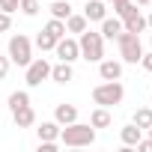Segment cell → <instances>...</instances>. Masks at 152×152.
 <instances>
[{
    "label": "cell",
    "instance_id": "9",
    "mask_svg": "<svg viewBox=\"0 0 152 152\" xmlns=\"http://www.w3.org/2000/svg\"><path fill=\"white\" fill-rule=\"evenodd\" d=\"M75 78V69H72V63H57V66H51V81H57V84H69Z\"/></svg>",
    "mask_w": 152,
    "mask_h": 152
},
{
    "label": "cell",
    "instance_id": "25",
    "mask_svg": "<svg viewBox=\"0 0 152 152\" xmlns=\"http://www.w3.org/2000/svg\"><path fill=\"white\" fill-rule=\"evenodd\" d=\"M18 6H21V0H0V12H18Z\"/></svg>",
    "mask_w": 152,
    "mask_h": 152
},
{
    "label": "cell",
    "instance_id": "35",
    "mask_svg": "<svg viewBox=\"0 0 152 152\" xmlns=\"http://www.w3.org/2000/svg\"><path fill=\"white\" fill-rule=\"evenodd\" d=\"M149 6H152V0H149Z\"/></svg>",
    "mask_w": 152,
    "mask_h": 152
},
{
    "label": "cell",
    "instance_id": "34",
    "mask_svg": "<svg viewBox=\"0 0 152 152\" xmlns=\"http://www.w3.org/2000/svg\"><path fill=\"white\" fill-rule=\"evenodd\" d=\"M149 107H152V99H149Z\"/></svg>",
    "mask_w": 152,
    "mask_h": 152
},
{
    "label": "cell",
    "instance_id": "11",
    "mask_svg": "<svg viewBox=\"0 0 152 152\" xmlns=\"http://www.w3.org/2000/svg\"><path fill=\"white\" fill-rule=\"evenodd\" d=\"M122 30H128V33H143V30H149L146 27V15H140V9L134 12V15H128V18H122Z\"/></svg>",
    "mask_w": 152,
    "mask_h": 152
},
{
    "label": "cell",
    "instance_id": "24",
    "mask_svg": "<svg viewBox=\"0 0 152 152\" xmlns=\"http://www.w3.org/2000/svg\"><path fill=\"white\" fill-rule=\"evenodd\" d=\"M18 9H21L24 15L33 18V15H39V0H21V6H18Z\"/></svg>",
    "mask_w": 152,
    "mask_h": 152
},
{
    "label": "cell",
    "instance_id": "21",
    "mask_svg": "<svg viewBox=\"0 0 152 152\" xmlns=\"http://www.w3.org/2000/svg\"><path fill=\"white\" fill-rule=\"evenodd\" d=\"M24 104H30V93H27V90H15V93L9 96V110H18V107H24Z\"/></svg>",
    "mask_w": 152,
    "mask_h": 152
},
{
    "label": "cell",
    "instance_id": "28",
    "mask_svg": "<svg viewBox=\"0 0 152 152\" xmlns=\"http://www.w3.org/2000/svg\"><path fill=\"white\" fill-rule=\"evenodd\" d=\"M137 149H140V152H152V137H149V140L140 137V140H137Z\"/></svg>",
    "mask_w": 152,
    "mask_h": 152
},
{
    "label": "cell",
    "instance_id": "26",
    "mask_svg": "<svg viewBox=\"0 0 152 152\" xmlns=\"http://www.w3.org/2000/svg\"><path fill=\"white\" fill-rule=\"evenodd\" d=\"M9 27H12V15L9 12H0V33H6Z\"/></svg>",
    "mask_w": 152,
    "mask_h": 152
},
{
    "label": "cell",
    "instance_id": "10",
    "mask_svg": "<svg viewBox=\"0 0 152 152\" xmlns=\"http://www.w3.org/2000/svg\"><path fill=\"white\" fill-rule=\"evenodd\" d=\"M104 15H107L104 0H87V6H84V18L87 21H102Z\"/></svg>",
    "mask_w": 152,
    "mask_h": 152
},
{
    "label": "cell",
    "instance_id": "4",
    "mask_svg": "<svg viewBox=\"0 0 152 152\" xmlns=\"http://www.w3.org/2000/svg\"><path fill=\"white\" fill-rule=\"evenodd\" d=\"M122 99H125V87H122L119 81H104V84H99V87L93 90V102L102 104V107H113V104H119Z\"/></svg>",
    "mask_w": 152,
    "mask_h": 152
},
{
    "label": "cell",
    "instance_id": "18",
    "mask_svg": "<svg viewBox=\"0 0 152 152\" xmlns=\"http://www.w3.org/2000/svg\"><path fill=\"white\" fill-rule=\"evenodd\" d=\"M87 27H90V21H87L84 15H75V12H72V15L66 18V33H84Z\"/></svg>",
    "mask_w": 152,
    "mask_h": 152
},
{
    "label": "cell",
    "instance_id": "15",
    "mask_svg": "<svg viewBox=\"0 0 152 152\" xmlns=\"http://www.w3.org/2000/svg\"><path fill=\"white\" fill-rule=\"evenodd\" d=\"M140 137H143V128H137L134 122L125 125V128H119V140H122V146H137Z\"/></svg>",
    "mask_w": 152,
    "mask_h": 152
},
{
    "label": "cell",
    "instance_id": "36",
    "mask_svg": "<svg viewBox=\"0 0 152 152\" xmlns=\"http://www.w3.org/2000/svg\"><path fill=\"white\" fill-rule=\"evenodd\" d=\"M149 42H152V36H149Z\"/></svg>",
    "mask_w": 152,
    "mask_h": 152
},
{
    "label": "cell",
    "instance_id": "5",
    "mask_svg": "<svg viewBox=\"0 0 152 152\" xmlns=\"http://www.w3.org/2000/svg\"><path fill=\"white\" fill-rule=\"evenodd\" d=\"M116 45H119V57H122V63H140V57H143V45H140V36L137 33H128V30H122L119 36H116Z\"/></svg>",
    "mask_w": 152,
    "mask_h": 152
},
{
    "label": "cell",
    "instance_id": "19",
    "mask_svg": "<svg viewBox=\"0 0 152 152\" xmlns=\"http://www.w3.org/2000/svg\"><path fill=\"white\" fill-rule=\"evenodd\" d=\"M48 9H51V18H60V21H66L72 15V3H69V0H54Z\"/></svg>",
    "mask_w": 152,
    "mask_h": 152
},
{
    "label": "cell",
    "instance_id": "33",
    "mask_svg": "<svg viewBox=\"0 0 152 152\" xmlns=\"http://www.w3.org/2000/svg\"><path fill=\"white\" fill-rule=\"evenodd\" d=\"M146 131H149V137H152V125H149V128H146Z\"/></svg>",
    "mask_w": 152,
    "mask_h": 152
},
{
    "label": "cell",
    "instance_id": "12",
    "mask_svg": "<svg viewBox=\"0 0 152 152\" xmlns=\"http://www.w3.org/2000/svg\"><path fill=\"white\" fill-rule=\"evenodd\" d=\"M99 24H102V30H99V33H102L104 39H116V36L122 33V18H107V15H104Z\"/></svg>",
    "mask_w": 152,
    "mask_h": 152
},
{
    "label": "cell",
    "instance_id": "29",
    "mask_svg": "<svg viewBox=\"0 0 152 152\" xmlns=\"http://www.w3.org/2000/svg\"><path fill=\"white\" fill-rule=\"evenodd\" d=\"M140 66H143V69H146V72H152V51H149V54H143V57H140Z\"/></svg>",
    "mask_w": 152,
    "mask_h": 152
},
{
    "label": "cell",
    "instance_id": "6",
    "mask_svg": "<svg viewBox=\"0 0 152 152\" xmlns=\"http://www.w3.org/2000/svg\"><path fill=\"white\" fill-rule=\"evenodd\" d=\"M48 78H51V63H48L45 57H36V60L27 63V75H24L27 87H39V84L48 81Z\"/></svg>",
    "mask_w": 152,
    "mask_h": 152
},
{
    "label": "cell",
    "instance_id": "27",
    "mask_svg": "<svg viewBox=\"0 0 152 152\" xmlns=\"http://www.w3.org/2000/svg\"><path fill=\"white\" fill-rule=\"evenodd\" d=\"M9 66H12V60H9V57H0V81L9 75Z\"/></svg>",
    "mask_w": 152,
    "mask_h": 152
},
{
    "label": "cell",
    "instance_id": "2",
    "mask_svg": "<svg viewBox=\"0 0 152 152\" xmlns=\"http://www.w3.org/2000/svg\"><path fill=\"white\" fill-rule=\"evenodd\" d=\"M78 48H81V60H87V63L104 60V36L90 30V27L84 33H78Z\"/></svg>",
    "mask_w": 152,
    "mask_h": 152
},
{
    "label": "cell",
    "instance_id": "17",
    "mask_svg": "<svg viewBox=\"0 0 152 152\" xmlns=\"http://www.w3.org/2000/svg\"><path fill=\"white\" fill-rule=\"evenodd\" d=\"M90 125H93V128H107V125H110V110L99 104V107L90 113Z\"/></svg>",
    "mask_w": 152,
    "mask_h": 152
},
{
    "label": "cell",
    "instance_id": "22",
    "mask_svg": "<svg viewBox=\"0 0 152 152\" xmlns=\"http://www.w3.org/2000/svg\"><path fill=\"white\" fill-rule=\"evenodd\" d=\"M45 33H51L54 39H63V36H66V21H60V18H51V21L45 24Z\"/></svg>",
    "mask_w": 152,
    "mask_h": 152
},
{
    "label": "cell",
    "instance_id": "31",
    "mask_svg": "<svg viewBox=\"0 0 152 152\" xmlns=\"http://www.w3.org/2000/svg\"><path fill=\"white\" fill-rule=\"evenodd\" d=\"M134 3H137V6H149V0H134Z\"/></svg>",
    "mask_w": 152,
    "mask_h": 152
},
{
    "label": "cell",
    "instance_id": "1",
    "mask_svg": "<svg viewBox=\"0 0 152 152\" xmlns=\"http://www.w3.org/2000/svg\"><path fill=\"white\" fill-rule=\"evenodd\" d=\"M60 143L63 146H90V143H96V128L90 122H78L75 119V122L60 128Z\"/></svg>",
    "mask_w": 152,
    "mask_h": 152
},
{
    "label": "cell",
    "instance_id": "32",
    "mask_svg": "<svg viewBox=\"0 0 152 152\" xmlns=\"http://www.w3.org/2000/svg\"><path fill=\"white\" fill-rule=\"evenodd\" d=\"M107 3H110V6H113V3H122V0H107Z\"/></svg>",
    "mask_w": 152,
    "mask_h": 152
},
{
    "label": "cell",
    "instance_id": "14",
    "mask_svg": "<svg viewBox=\"0 0 152 152\" xmlns=\"http://www.w3.org/2000/svg\"><path fill=\"white\" fill-rule=\"evenodd\" d=\"M54 119L60 122V125H69V122H75V119H78V107H75V104H57V110H54Z\"/></svg>",
    "mask_w": 152,
    "mask_h": 152
},
{
    "label": "cell",
    "instance_id": "7",
    "mask_svg": "<svg viewBox=\"0 0 152 152\" xmlns=\"http://www.w3.org/2000/svg\"><path fill=\"white\" fill-rule=\"evenodd\" d=\"M54 54H57L63 63H75V60H81V48H78V39H69V36L57 39V45H54Z\"/></svg>",
    "mask_w": 152,
    "mask_h": 152
},
{
    "label": "cell",
    "instance_id": "8",
    "mask_svg": "<svg viewBox=\"0 0 152 152\" xmlns=\"http://www.w3.org/2000/svg\"><path fill=\"white\" fill-rule=\"evenodd\" d=\"M99 75H102V81H119L122 63L119 60H99Z\"/></svg>",
    "mask_w": 152,
    "mask_h": 152
},
{
    "label": "cell",
    "instance_id": "23",
    "mask_svg": "<svg viewBox=\"0 0 152 152\" xmlns=\"http://www.w3.org/2000/svg\"><path fill=\"white\" fill-rule=\"evenodd\" d=\"M54 45H57V39H54L51 33L42 30V33L36 36V48H39V51H54Z\"/></svg>",
    "mask_w": 152,
    "mask_h": 152
},
{
    "label": "cell",
    "instance_id": "13",
    "mask_svg": "<svg viewBox=\"0 0 152 152\" xmlns=\"http://www.w3.org/2000/svg\"><path fill=\"white\" fill-rule=\"evenodd\" d=\"M12 119H15V125H18V128H30V125L36 122V110H33L30 104H24V107L12 110Z\"/></svg>",
    "mask_w": 152,
    "mask_h": 152
},
{
    "label": "cell",
    "instance_id": "20",
    "mask_svg": "<svg viewBox=\"0 0 152 152\" xmlns=\"http://www.w3.org/2000/svg\"><path fill=\"white\" fill-rule=\"evenodd\" d=\"M131 122H134L137 128H143V131H146V128L152 125V107H137V110H134V119H131Z\"/></svg>",
    "mask_w": 152,
    "mask_h": 152
},
{
    "label": "cell",
    "instance_id": "30",
    "mask_svg": "<svg viewBox=\"0 0 152 152\" xmlns=\"http://www.w3.org/2000/svg\"><path fill=\"white\" fill-rule=\"evenodd\" d=\"M146 27H149V30H152V12H149V15H146Z\"/></svg>",
    "mask_w": 152,
    "mask_h": 152
},
{
    "label": "cell",
    "instance_id": "16",
    "mask_svg": "<svg viewBox=\"0 0 152 152\" xmlns=\"http://www.w3.org/2000/svg\"><path fill=\"white\" fill-rule=\"evenodd\" d=\"M60 122L54 119V122H42L39 128H36V134H39V140H60Z\"/></svg>",
    "mask_w": 152,
    "mask_h": 152
},
{
    "label": "cell",
    "instance_id": "3",
    "mask_svg": "<svg viewBox=\"0 0 152 152\" xmlns=\"http://www.w3.org/2000/svg\"><path fill=\"white\" fill-rule=\"evenodd\" d=\"M6 57H9L15 66L27 69V63L33 60V42H30L24 33H15V36H9V51H6Z\"/></svg>",
    "mask_w": 152,
    "mask_h": 152
}]
</instances>
